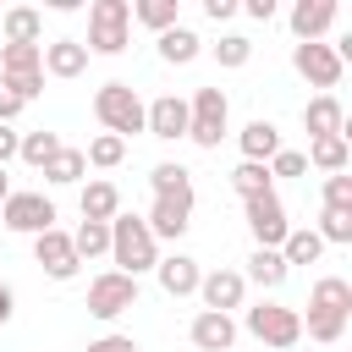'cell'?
Instances as JSON below:
<instances>
[{"instance_id": "cell-1", "label": "cell", "mask_w": 352, "mask_h": 352, "mask_svg": "<svg viewBox=\"0 0 352 352\" xmlns=\"http://www.w3.org/2000/svg\"><path fill=\"white\" fill-rule=\"evenodd\" d=\"M110 258H116L121 275H132V280L160 264V242L148 236L143 214H116V220H110Z\"/></svg>"}, {"instance_id": "cell-2", "label": "cell", "mask_w": 352, "mask_h": 352, "mask_svg": "<svg viewBox=\"0 0 352 352\" xmlns=\"http://www.w3.org/2000/svg\"><path fill=\"white\" fill-rule=\"evenodd\" d=\"M94 116H99V126H104L110 138H121V143H126V132H143V99H138V88L121 82V77L94 94Z\"/></svg>"}, {"instance_id": "cell-3", "label": "cell", "mask_w": 352, "mask_h": 352, "mask_svg": "<svg viewBox=\"0 0 352 352\" xmlns=\"http://www.w3.org/2000/svg\"><path fill=\"white\" fill-rule=\"evenodd\" d=\"M126 28H132V6L126 0H94L88 6V44L94 55H121L126 50Z\"/></svg>"}, {"instance_id": "cell-4", "label": "cell", "mask_w": 352, "mask_h": 352, "mask_svg": "<svg viewBox=\"0 0 352 352\" xmlns=\"http://www.w3.org/2000/svg\"><path fill=\"white\" fill-rule=\"evenodd\" d=\"M226 121H231V104H226L220 88H198V94L187 99V138H192L198 148H220Z\"/></svg>"}, {"instance_id": "cell-5", "label": "cell", "mask_w": 352, "mask_h": 352, "mask_svg": "<svg viewBox=\"0 0 352 352\" xmlns=\"http://www.w3.org/2000/svg\"><path fill=\"white\" fill-rule=\"evenodd\" d=\"M264 346H297L302 341V314L297 308H280V302H258V308H248V319H242Z\"/></svg>"}, {"instance_id": "cell-6", "label": "cell", "mask_w": 352, "mask_h": 352, "mask_svg": "<svg viewBox=\"0 0 352 352\" xmlns=\"http://www.w3.org/2000/svg\"><path fill=\"white\" fill-rule=\"evenodd\" d=\"M132 302H138V280H132V275L104 270V275L88 280V314H94V319H121Z\"/></svg>"}, {"instance_id": "cell-7", "label": "cell", "mask_w": 352, "mask_h": 352, "mask_svg": "<svg viewBox=\"0 0 352 352\" xmlns=\"http://www.w3.org/2000/svg\"><path fill=\"white\" fill-rule=\"evenodd\" d=\"M0 220H6V231L44 236V231L55 226V204H50L44 192H11V198L0 204Z\"/></svg>"}, {"instance_id": "cell-8", "label": "cell", "mask_w": 352, "mask_h": 352, "mask_svg": "<svg viewBox=\"0 0 352 352\" xmlns=\"http://www.w3.org/2000/svg\"><path fill=\"white\" fill-rule=\"evenodd\" d=\"M242 214H248V231H253V242L280 253V242H286V231H292V220H286V204H280L275 192H264V198H248V204H242Z\"/></svg>"}, {"instance_id": "cell-9", "label": "cell", "mask_w": 352, "mask_h": 352, "mask_svg": "<svg viewBox=\"0 0 352 352\" xmlns=\"http://www.w3.org/2000/svg\"><path fill=\"white\" fill-rule=\"evenodd\" d=\"M33 258H38V270H44L50 280H72V275L82 270V258H77V248H72V236H66L60 226H50L44 236H33Z\"/></svg>"}, {"instance_id": "cell-10", "label": "cell", "mask_w": 352, "mask_h": 352, "mask_svg": "<svg viewBox=\"0 0 352 352\" xmlns=\"http://www.w3.org/2000/svg\"><path fill=\"white\" fill-rule=\"evenodd\" d=\"M292 66H297L314 88H336V82H341V55H336L330 44H297V50H292Z\"/></svg>"}, {"instance_id": "cell-11", "label": "cell", "mask_w": 352, "mask_h": 352, "mask_svg": "<svg viewBox=\"0 0 352 352\" xmlns=\"http://www.w3.org/2000/svg\"><path fill=\"white\" fill-rule=\"evenodd\" d=\"M143 132H154V138H187V99L182 94H160L154 104H143Z\"/></svg>"}, {"instance_id": "cell-12", "label": "cell", "mask_w": 352, "mask_h": 352, "mask_svg": "<svg viewBox=\"0 0 352 352\" xmlns=\"http://www.w3.org/2000/svg\"><path fill=\"white\" fill-rule=\"evenodd\" d=\"M242 292H248L242 270H214V275L198 280V297H204L209 314H231V308H242Z\"/></svg>"}, {"instance_id": "cell-13", "label": "cell", "mask_w": 352, "mask_h": 352, "mask_svg": "<svg viewBox=\"0 0 352 352\" xmlns=\"http://www.w3.org/2000/svg\"><path fill=\"white\" fill-rule=\"evenodd\" d=\"M187 336H192V346L198 352H231V341H236V319L231 314H198L192 324H187Z\"/></svg>"}, {"instance_id": "cell-14", "label": "cell", "mask_w": 352, "mask_h": 352, "mask_svg": "<svg viewBox=\"0 0 352 352\" xmlns=\"http://www.w3.org/2000/svg\"><path fill=\"white\" fill-rule=\"evenodd\" d=\"M302 126H308L314 138H346V110H341V99H336V94L308 99V104H302Z\"/></svg>"}, {"instance_id": "cell-15", "label": "cell", "mask_w": 352, "mask_h": 352, "mask_svg": "<svg viewBox=\"0 0 352 352\" xmlns=\"http://www.w3.org/2000/svg\"><path fill=\"white\" fill-rule=\"evenodd\" d=\"M154 275H160L165 297H192V292H198V280H204L198 258H187V253H170V258H160V264H154Z\"/></svg>"}, {"instance_id": "cell-16", "label": "cell", "mask_w": 352, "mask_h": 352, "mask_svg": "<svg viewBox=\"0 0 352 352\" xmlns=\"http://www.w3.org/2000/svg\"><path fill=\"white\" fill-rule=\"evenodd\" d=\"M187 214H192V204H182V198H154V209L143 214V226H148V236L160 242H176L182 231H187Z\"/></svg>"}, {"instance_id": "cell-17", "label": "cell", "mask_w": 352, "mask_h": 352, "mask_svg": "<svg viewBox=\"0 0 352 352\" xmlns=\"http://www.w3.org/2000/svg\"><path fill=\"white\" fill-rule=\"evenodd\" d=\"M336 22V0H297L292 6V33L302 44H319V33Z\"/></svg>"}, {"instance_id": "cell-18", "label": "cell", "mask_w": 352, "mask_h": 352, "mask_svg": "<svg viewBox=\"0 0 352 352\" xmlns=\"http://www.w3.org/2000/svg\"><path fill=\"white\" fill-rule=\"evenodd\" d=\"M236 143H242V160L270 165V160L280 154V126H275V121H248V126L236 132Z\"/></svg>"}, {"instance_id": "cell-19", "label": "cell", "mask_w": 352, "mask_h": 352, "mask_svg": "<svg viewBox=\"0 0 352 352\" xmlns=\"http://www.w3.org/2000/svg\"><path fill=\"white\" fill-rule=\"evenodd\" d=\"M82 66H88L82 38H55V44H44V72H50V77H82Z\"/></svg>"}, {"instance_id": "cell-20", "label": "cell", "mask_w": 352, "mask_h": 352, "mask_svg": "<svg viewBox=\"0 0 352 352\" xmlns=\"http://www.w3.org/2000/svg\"><path fill=\"white\" fill-rule=\"evenodd\" d=\"M116 214H121V192H116V182H88V187H82V220L110 226Z\"/></svg>"}, {"instance_id": "cell-21", "label": "cell", "mask_w": 352, "mask_h": 352, "mask_svg": "<svg viewBox=\"0 0 352 352\" xmlns=\"http://www.w3.org/2000/svg\"><path fill=\"white\" fill-rule=\"evenodd\" d=\"M308 308H319V314H346V319H352V286H346L341 275H324V280H314Z\"/></svg>"}, {"instance_id": "cell-22", "label": "cell", "mask_w": 352, "mask_h": 352, "mask_svg": "<svg viewBox=\"0 0 352 352\" xmlns=\"http://www.w3.org/2000/svg\"><path fill=\"white\" fill-rule=\"evenodd\" d=\"M198 50H204V38L192 33V28H165L160 33V60H170V66H187V60H198Z\"/></svg>"}, {"instance_id": "cell-23", "label": "cell", "mask_w": 352, "mask_h": 352, "mask_svg": "<svg viewBox=\"0 0 352 352\" xmlns=\"http://www.w3.org/2000/svg\"><path fill=\"white\" fill-rule=\"evenodd\" d=\"M148 182H154V198H182V204H192V170L187 165H154L148 170Z\"/></svg>"}, {"instance_id": "cell-24", "label": "cell", "mask_w": 352, "mask_h": 352, "mask_svg": "<svg viewBox=\"0 0 352 352\" xmlns=\"http://www.w3.org/2000/svg\"><path fill=\"white\" fill-rule=\"evenodd\" d=\"M270 182H275V176H270V165H258V160H242V165L231 170V192H236L242 204H248V198H264V192H275Z\"/></svg>"}, {"instance_id": "cell-25", "label": "cell", "mask_w": 352, "mask_h": 352, "mask_svg": "<svg viewBox=\"0 0 352 352\" xmlns=\"http://www.w3.org/2000/svg\"><path fill=\"white\" fill-rule=\"evenodd\" d=\"M44 38V16L33 6H11L6 11V44H38Z\"/></svg>"}, {"instance_id": "cell-26", "label": "cell", "mask_w": 352, "mask_h": 352, "mask_svg": "<svg viewBox=\"0 0 352 352\" xmlns=\"http://www.w3.org/2000/svg\"><path fill=\"white\" fill-rule=\"evenodd\" d=\"M82 170H88V160H82V148H55L50 154V165H44V182H55V187H72V182H82Z\"/></svg>"}, {"instance_id": "cell-27", "label": "cell", "mask_w": 352, "mask_h": 352, "mask_svg": "<svg viewBox=\"0 0 352 352\" xmlns=\"http://www.w3.org/2000/svg\"><path fill=\"white\" fill-rule=\"evenodd\" d=\"M242 280H258L264 292H275L280 280H286V258L275 253V248H253V258H248V275Z\"/></svg>"}, {"instance_id": "cell-28", "label": "cell", "mask_w": 352, "mask_h": 352, "mask_svg": "<svg viewBox=\"0 0 352 352\" xmlns=\"http://www.w3.org/2000/svg\"><path fill=\"white\" fill-rule=\"evenodd\" d=\"M22 72H44V44H6L0 50V77H22Z\"/></svg>"}, {"instance_id": "cell-29", "label": "cell", "mask_w": 352, "mask_h": 352, "mask_svg": "<svg viewBox=\"0 0 352 352\" xmlns=\"http://www.w3.org/2000/svg\"><path fill=\"white\" fill-rule=\"evenodd\" d=\"M302 160H308V165H319L324 176H336V170H346L352 148H346V138H314V148H308Z\"/></svg>"}, {"instance_id": "cell-30", "label": "cell", "mask_w": 352, "mask_h": 352, "mask_svg": "<svg viewBox=\"0 0 352 352\" xmlns=\"http://www.w3.org/2000/svg\"><path fill=\"white\" fill-rule=\"evenodd\" d=\"M319 253H324L319 231H286V242H280V258H286V270H292V264H314Z\"/></svg>"}, {"instance_id": "cell-31", "label": "cell", "mask_w": 352, "mask_h": 352, "mask_svg": "<svg viewBox=\"0 0 352 352\" xmlns=\"http://www.w3.org/2000/svg\"><path fill=\"white\" fill-rule=\"evenodd\" d=\"M82 160H88L94 170H116V165L126 160V143H121V138H110V132H99V138L82 148Z\"/></svg>"}, {"instance_id": "cell-32", "label": "cell", "mask_w": 352, "mask_h": 352, "mask_svg": "<svg viewBox=\"0 0 352 352\" xmlns=\"http://www.w3.org/2000/svg\"><path fill=\"white\" fill-rule=\"evenodd\" d=\"M72 248H77V258H99V253H110V226L82 220V226L72 231Z\"/></svg>"}, {"instance_id": "cell-33", "label": "cell", "mask_w": 352, "mask_h": 352, "mask_svg": "<svg viewBox=\"0 0 352 352\" xmlns=\"http://www.w3.org/2000/svg\"><path fill=\"white\" fill-rule=\"evenodd\" d=\"M55 148H60V138H55V132H28V138L16 143V160H28L33 170H44Z\"/></svg>"}, {"instance_id": "cell-34", "label": "cell", "mask_w": 352, "mask_h": 352, "mask_svg": "<svg viewBox=\"0 0 352 352\" xmlns=\"http://www.w3.org/2000/svg\"><path fill=\"white\" fill-rule=\"evenodd\" d=\"M132 16L143 28H154V33H165V28H176V0H138Z\"/></svg>"}, {"instance_id": "cell-35", "label": "cell", "mask_w": 352, "mask_h": 352, "mask_svg": "<svg viewBox=\"0 0 352 352\" xmlns=\"http://www.w3.org/2000/svg\"><path fill=\"white\" fill-rule=\"evenodd\" d=\"M214 60H220L226 72H236V66H248V60H253V38H248V33H226V38L214 44Z\"/></svg>"}, {"instance_id": "cell-36", "label": "cell", "mask_w": 352, "mask_h": 352, "mask_svg": "<svg viewBox=\"0 0 352 352\" xmlns=\"http://www.w3.org/2000/svg\"><path fill=\"white\" fill-rule=\"evenodd\" d=\"M302 330H308L314 341H324V346H330V341H341V336H346V314H319V308H308Z\"/></svg>"}, {"instance_id": "cell-37", "label": "cell", "mask_w": 352, "mask_h": 352, "mask_svg": "<svg viewBox=\"0 0 352 352\" xmlns=\"http://www.w3.org/2000/svg\"><path fill=\"white\" fill-rule=\"evenodd\" d=\"M319 242H352V209H324L319 214Z\"/></svg>"}, {"instance_id": "cell-38", "label": "cell", "mask_w": 352, "mask_h": 352, "mask_svg": "<svg viewBox=\"0 0 352 352\" xmlns=\"http://www.w3.org/2000/svg\"><path fill=\"white\" fill-rule=\"evenodd\" d=\"M6 88H11V99L16 104H28V99H38L44 94V72H22V77H0Z\"/></svg>"}, {"instance_id": "cell-39", "label": "cell", "mask_w": 352, "mask_h": 352, "mask_svg": "<svg viewBox=\"0 0 352 352\" xmlns=\"http://www.w3.org/2000/svg\"><path fill=\"white\" fill-rule=\"evenodd\" d=\"M324 209H352V176L346 170L324 176Z\"/></svg>"}, {"instance_id": "cell-40", "label": "cell", "mask_w": 352, "mask_h": 352, "mask_svg": "<svg viewBox=\"0 0 352 352\" xmlns=\"http://www.w3.org/2000/svg\"><path fill=\"white\" fill-rule=\"evenodd\" d=\"M308 170V160L297 154V148H280L275 160H270V176H302Z\"/></svg>"}, {"instance_id": "cell-41", "label": "cell", "mask_w": 352, "mask_h": 352, "mask_svg": "<svg viewBox=\"0 0 352 352\" xmlns=\"http://www.w3.org/2000/svg\"><path fill=\"white\" fill-rule=\"evenodd\" d=\"M88 352H138V341L132 336H99V341H88Z\"/></svg>"}, {"instance_id": "cell-42", "label": "cell", "mask_w": 352, "mask_h": 352, "mask_svg": "<svg viewBox=\"0 0 352 352\" xmlns=\"http://www.w3.org/2000/svg\"><path fill=\"white\" fill-rule=\"evenodd\" d=\"M204 16L209 22H226V16H236V0H204Z\"/></svg>"}, {"instance_id": "cell-43", "label": "cell", "mask_w": 352, "mask_h": 352, "mask_svg": "<svg viewBox=\"0 0 352 352\" xmlns=\"http://www.w3.org/2000/svg\"><path fill=\"white\" fill-rule=\"evenodd\" d=\"M16 110H22V104H16V99H11V88L0 82V126H11V116H16Z\"/></svg>"}, {"instance_id": "cell-44", "label": "cell", "mask_w": 352, "mask_h": 352, "mask_svg": "<svg viewBox=\"0 0 352 352\" xmlns=\"http://www.w3.org/2000/svg\"><path fill=\"white\" fill-rule=\"evenodd\" d=\"M16 143H22V138H16L11 126H0V165H6V160H16Z\"/></svg>"}, {"instance_id": "cell-45", "label": "cell", "mask_w": 352, "mask_h": 352, "mask_svg": "<svg viewBox=\"0 0 352 352\" xmlns=\"http://www.w3.org/2000/svg\"><path fill=\"white\" fill-rule=\"evenodd\" d=\"M248 16H253V22H270V16H275V0H248Z\"/></svg>"}, {"instance_id": "cell-46", "label": "cell", "mask_w": 352, "mask_h": 352, "mask_svg": "<svg viewBox=\"0 0 352 352\" xmlns=\"http://www.w3.org/2000/svg\"><path fill=\"white\" fill-rule=\"evenodd\" d=\"M11 314H16V297H11V286H0V324H11Z\"/></svg>"}, {"instance_id": "cell-47", "label": "cell", "mask_w": 352, "mask_h": 352, "mask_svg": "<svg viewBox=\"0 0 352 352\" xmlns=\"http://www.w3.org/2000/svg\"><path fill=\"white\" fill-rule=\"evenodd\" d=\"M11 198V176H6V165H0V204Z\"/></svg>"}]
</instances>
